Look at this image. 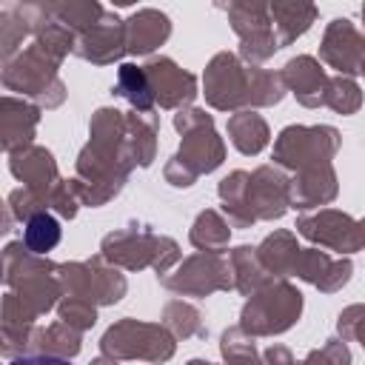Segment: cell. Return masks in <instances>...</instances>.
<instances>
[{
    "instance_id": "2",
    "label": "cell",
    "mask_w": 365,
    "mask_h": 365,
    "mask_svg": "<svg viewBox=\"0 0 365 365\" xmlns=\"http://www.w3.org/2000/svg\"><path fill=\"white\" fill-rule=\"evenodd\" d=\"M11 365H68L63 359H48V356H29V359H17Z\"/></svg>"
},
{
    "instance_id": "1",
    "label": "cell",
    "mask_w": 365,
    "mask_h": 365,
    "mask_svg": "<svg viewBox=\"0 0 365 365\" xmlns=\"http://www.w3.org/2000/svg\"><path fill=\"white\" fill-rule=\"evenodd\" d=\"M57 240H60V225L54 217H48V214L31 217V222L26 228V242L34 251H48L51 245H57Z\"/></svg>"
}]
</instances>
